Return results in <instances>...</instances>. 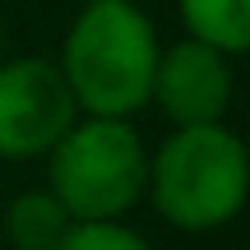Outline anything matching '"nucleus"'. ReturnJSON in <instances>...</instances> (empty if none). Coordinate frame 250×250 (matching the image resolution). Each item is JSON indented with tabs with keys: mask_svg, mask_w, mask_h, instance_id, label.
<instances>
[{
	"mask_svg": "<svg viewBox=\"0 0 250 250\" xmlns=\"http://www.w3.org/2000/svg\"><path fill=\"white\" fill-rule=\"evenodd\" d=\"M158 33L134 0H88L74 14L61 51V74L79 116H121L148 107L158 70Z\"/></svg>",
	"mask_w": 250,
	"mask_h": 250,
	"instance_id": "nucleus-1",
	"label": "nucleus"
},
{
	"mask_svg": "<svg viewBox=\"0 0 250 250\" xmlns=\"http://www.w3.org/2000/svg\"><path fill=\"white\" fill-rule=\"evenodd\" d=\"M250 162L241 134L223 121L213 125H171V134L148 153V190L162 223L181 232H218L246 208Z\"/></svg>",
	"mask_w": 250,
	"mask_h": 250,
	"instance_id": "nucleus-2",
	"label": "nucleus"
},
{
	"mask_svg": "<svg viewBox=\"0 0 250 250\" xmlns=\"http://www.w3.org/2000/svg\"><path fill=\"white\" fill-rule=\"evenodd\" d=\"M46 190L74 223H121L148 190V148L121 116H74L46 153Z\"/></svg>",
	"mask_w": 250,
	"mask_h": 250,
	"instance_id": "nucleus-3",
	"label": "nucleus"
},
{
	"mask_svg": "<svg viewBox=\"0 0 250 250\" xmlns=\"http://www.w3.org/2000/svg\"><path fill=\"white\" fill-rule=\"evenodd\" d=\"M74 116L79 107L56 61L42 56L0 61V158L5 162L46 158L51 144L74 125Z\"/></svg>",
	"mask_w": 250,
	"mask_h": 250,
	"instance_id": "nucleus-4",
	"label": "nucleus"
},
{
	"mask_svg": "<svg viewBox=\"0 0 250 250\" xmlns=\"http://www.w3.org/2000/svg\"><path fill=\"white\" fill-rule=\"evenodd\" d=\"M232 93H236L232 56H223L218 46L181 37V42L158 51L148 102L171 125H213V121H223L227 107H232Z\"/></svg>",
	"mask_w": 250,
	"mask_h": 250,
	"instance_id": "nucleus-5",
	"label": "nucleus"
},
{
	"mask_svg": "<svg viewBox=\"0 0 250 250\" xmlns=\"http://www.w3.org/2000/svg\"><path fill=\"white\" fill-rule=\"evenodd\" d=\"M186 37L218 46L223 56H241L250 46V0H176Z\"/></svg>",
	"mask_w": 250,
	"mask_h": 250,
	"instance_id": "nucleus-6",
	"label": "nucleus"
},
{
	"mask_svg": "<svg viewBox=\"0 0 250 250\" xmlns=\"http://www.w3.org/2000/svg\"><path fill=\"white\" fill-rule=\"evenodd\" d=\"M74 218L51 190H23L5 204V241L14 250H51Z\"/></svg>",
	"mask_w": 250,
	"mask_h": 250,
	"instance_id": "nucleus-7",
	"label": "nucleus"
},
{
	"mask_svg": "<svg viewBox=\"0 0 250 250\" xmlns=\"http://www.w3.org/2000/svg\"><path fill=\"white\" fill-rule=\"evenodd\" d=\"M51 250H153V246L121 218V223H70Z\"/></svg>",
	"mask_w": 250,
	"mask_h": 250,
	"instance_id": "nucleus-8",
	"label": "nucleus"
},
{
	"mask_svg": "<svg viewBox=\"0 0 250 250\" xmlns=\"http://www.w3.org/2000/svg\"><path fill=\"white\" fill-rule=\"evenodd\" d=\"M0 61H5V33H0Z\"/></svg>",
	"mask_w": 250,
	"mask_h": 250,
	"instance_id": "nucleus-9",
	"label": "nucleus"
}]
</instances>
